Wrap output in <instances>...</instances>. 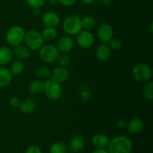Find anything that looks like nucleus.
<instances>
[{
	"mask_svg": "<svg viewBox=\"0 0 153 153\" xmlns=\"http://www.w3.org/2000/svg\"><path fill=\"white\" fill-rule=\"evenodd\" d=\"M111 55V50L108 45L106 43H102L97 46L96 49V56L100 61H107Z\"/></svg>",
	"mask_w": 153,
	"mask_h": 153,
	"instance_id": "ddd939ff",
	"label": "nucleus"
},
{
	"mask_svg": "<svg viewBox=\"0 0 153 153\" xmlns=\"http://www.w3.org/2000/svg\"><path fill=\"white\" fill-rule=\"evenodd\" d=\"M74 40L70 35L61 37L57 42V49L61 53H67L73 49Z\"/></svg>",
	"mask_w": 153,
	"mask_h": 153,
	"instance_id": "9b49d317",
	"label": "nucleus"
},
{
	"mask_svg": "<svg viewBox=\"0 0 153 153\" xmlns=\"http://www.w3.org/2000/svg\"><path fill=\"white\" fill-rule=\"evenodd\" d=\"M68 146L61 141L55 142L49 147V153H67Z\"/></svg>",
	"mask_w": 153,
	"mask_h": 153,
	"instance_id": "393cba45",
	"label": "nucleus"
},
{
	"mask_svg": "<svg viewBox=\"0 0 153 153\" xmlns=\"http://www.w3.org/2000/svg\"><path fill=\"white\" fill-rule=\"evenodd\" d=\"M10 102V106H11L12 108H18L19 105H20L21 101L20 100H19V97H13L10 98V102Z\"/></svg>",
	"mask_w": 153,
	"mask_h": 153,
	"instance_id": "7c9ffc66",
	"label": "nucleus"
},
{
	"mask_svg": "<svg viewBox=\"0 0 153 153\" xmlns=\"http://www.w3.org/2000/svg\"><path fill=\"white\" fill-rule=\"evenodd\" d=\"M13 75L8 69L5 67H0V88L8 86L12 81Z\"/></svg>",
	"mask_w": 153,
	"mask_h": 153,
	"instance_id": "aec40b11",
	"label": "nucleus"
},
{
	"mask_svg": "<svg viewBox=\"0 0 153 153\" xmlns=\"http://www.w3.org/2000/svg\"><path fill=\"white\" fill-rule=\"evenodd\" d=\"M81 20H82V29L91 31L97 25V20H96L95 18L93 16H90V15L85 16Z\"/></svg>",
	"mask_w": 153,
	"mask_h": 153,
	"instance_id": "b1692460",
	"label": "nucleus"
},
{
	"mask_svg": "<svg viewBox=\"0 0 153 153\" xmlns=\"http://www.w3.org/2000/svg\"><path fill=\"white\" fill-rule=\"evenodd\" d=\"M44 82L40 79L31 81L28 85V91L33 95H37L43 92Z\"/></svg>",
	"mask_w": 153,
	"mask_h": 153,
	"instance_id": "412c9836",
	"label": "nucleus"
},
{
	"mask_svg": "<svg viewBox=\"0 0 153 153\" xmlns=\"http://www.w3.org/2000/svg\"><path fill=\"white\" fill-rule=\"evenodd\" d=\"M24 43L30 50H39L44 44V40L41 33L36 30H29L25 33Z\"/></svg>",
	"mask_w": 153,
	"mask_h": 153,
	"instance_id": "f03ea898",
	"label": "nucleus"
},
{
	"mask_svg": "<svg viewBox=\"0 0 153 153\" xmlns=\"http://www.w3.org/2000/svg\"><path fill=\"white\" fill-rule=\"evenodd\" d=\"M70 78V73L69 70L64 67H55L51 72V79H53L56 82L59 84H63L67 82Z\"/></svg>",
	"mask_w": 153,
	"mask_h": 153,
	"instance_id": "9d476101",
	"label": "nucleus"
},
{
	"mask_svg": "<svg viewBox=\"0 0 153 153\" xmlns=\"http://www.w3.org/2000/svg\"><path fill=\"white\" fill-rule=\"evenodd\" d=\"M24 69H25V65H24L23 61L18 59L11 63L9 70L12 75L17 76V75L21 74L24 71Z\"/></svg>",
	"mask_w": 153,
	"mask_h": 153,
	"instance_id": "5701e85b",
	"label": "nucleus"
},
{
	"mask_svg": "<svg viewBox=\"0 0 153 153\" xmlns=\"http://www.w3.org/2000/svg\"><path fill=\"white\" fill-rule=\"evenodd\" d=\"M59 51L52 44H43L39 49V57L43 62L51 64L57 61Z\"/></svg>",
	"mask_w": 153,
	"mask_h": 153,
	"instance_id": "0eeeda50",
	"label": "nucleus"
},
{
	"mask_svg": "<svg viewBox=\"0 0 153 153\" xmlns=\"http://www.w3.org/2000/svg\"><path fill=\"white\" fill-rule=\"evenodd\" d=\"M43 91L46 98L52 101H55L61 97L62 88L61 84L58 83L52 79H48L44 82Z\"/></svg>",
	"mask_w": 153,
	"mask_h": 153,
	"instance_id": "7ed1b4c3",
	"label": "nucleus"
},
{
	"mask_svg": "<svg viewBox=\"0 0 153 153\" xmlns=\"http://www.w3.org/2000/svg\"><path fill=\"white\" fill-rule=\"evenodd\" d=\"M33 13H34V15H35V16H38L40 13V8H33Z\"/></svg>",
	"mask_w": 153,
	"mask_h": 153,
	"instance_id": "e433bc0d",
	"label": "nucleus"
},
{
	"mask_svg": "<svg viewBox=\"0 0 153 153\" xmlns=\"http://www.w3.org/2000/svg\"><path fill=\"white\" fill-rule=\"evenodd\" d=\"M101 1V3L105 7H109L111 4H112V1L113 0H100Z\"/></svg>",
	"mask_w": 153,
	"mask_h": 153,
	"instance_id": "f704fd0d",
	"label": "nucleus"
},
{
	"mask_svg": "<svg viewBox=\"0 0 153 153\" xmlns=\"http://www.w3.org/2000/svg\"><path fill=\"white\" fill-rule=\"evenodd\" d=\"M108 43V46L111 49V50L117 51L120 49V48L122 47V43H121L120 40L118 38L112 37Z\"/></svg>",
	"mask_w": 153,
	"mask_h": 153,
	"instance_id": "c85d7f7f",
	"label": "nucleus"
},
{
	"mask_svg": "<svg viewBox=\"0 0 153 153\" xmlns=\"http://www.w3.org/2000/svg\"><path fill=\"white\" fill-rule=\"evenodd\" d=\"M113 28L109 24L102 23L97 28V37L103 43H108L113 37Z\"/></svg>",
	"mask_w": 153,
	"mask_h": 153,
	"instance_id": "1a4fd4ad",
	"label": "nucleus"
},
{
	"mask_svg": "<svg viewBox=\"0 0 153 153\" xmlns=\"http://www.w3.org/2000/svg\"><path fill=\"white\" fill-rule=\"evenodd\" d=\"M126 126L127 121L125 119H120L117 122V126L120 128V129H123V128H126Z\"/></svg>",
	"mask_w": 153,
	"mask_h": 153,
	"instance_id": "72a5a7b5",
	"label": "nucleus"
},
{
	"mask_svg": "<svg viewBox=\"0 0 153 153\" xmlns=\"http://www.w3.org/2000/svg\"><path fill=\"white\" fill-rule=\"evenodd\" d=\"M132 76L137 82L146 83L152 78V70L147 64L139 63L133 67Z\"/></svg>",
	"mask_w": 153,
	"mask_h": 153,
	"instance_id": "423d86ee",
	"label": "nucleus"
},
{
	"mask_svg": "<svg viewBox=\"0 0 153 153\" xmlns=\"http://www.w3.org/2000/svg\"><path fill=\"white\" fill-rule=\"evenodd\" d=\"M110 140L108 137L104 134H97L93 137L92 144L97 149H105L108 147Z\"/></svg>",
	"mask_w": 153,
	"mask_h": 153,
	"instance_id": "a211bd4d",
	"label": "nucleus"
},
{
	"mask_svg": "<svg viewBox=\"0 0 153 153\" xmlns=\"http://www.w3.org/2000/svg\"><path fill=\"white\" fill-rule=\"evenodd\" d=\"M85 145V140L83 137L79 135L73 136L69 141L68 149L73 152H78L82 150Z\"/></svg>",
	"mask_w": 153,
	"mask_h": 153,
	"instance_id": "6ab92c4d",
	"label": "nucleus"
},
{
	"mask_svg": "<svg viewBox=\"0 0 153 153\" xmlns=\"http://www.w3.org/2000/svg\"><path fill=\"white\" fill-rule=\"evenodd\" d=\"M49 3L50 5H55V4H57V3H58V1L57 0H49Z\"/></svg>",
	"mask_w": 153,
	"mask_h": 153,
	"instance_id": "58836bf2",
	"label": "nucleus"
},
{
	"mask_svg": "<svg viewBox=\"0 0 153 153\" xmlns=\"http://www.w3.org/2000/svg\"><path fill=\"white\" fill-rule=\"evenodd\" d=\"M27 4L32 8H40L44 5L46 0H25Z\"/></svg>",
	"mask_w": 153,
	"mask_h": 153,
	"instance_id": "c756f323",
	"label": "nucleus"
},
{
	"mask_svg": "<svg viewBox=\"0 0 153 153\" xmlns=\"http://www.w3.org/2000/svg\"><path fill=\"white\" fill-rule=\"evenodd\" d=\"M13 51L8 46H0V67H4L12 61Z\"/></svg>",
	"mask_w": 153,
	"mask_h": 153,
	"instance_id": "dca6fc26",
	"label": "nucleus"
},
{
	"mask_svg": "<svg viewBox=\"0 0 153 153\" xmlns=\"http://www.w3.org/2000/svg\"><path fill=\"white\" fill-rule=\"evenodd\" d=\"M144 84L142 89V94L146 100L151 101L153 99V83L151 81H149Z\"/></svg>",
	"mask_w": 153,
	"mask_h": 153,
	"instance_id": "a878e982",
	"label": "nucleus"
},
{
	"mask_svg": "<svg viewBox=\"0 0 153 153\" xmlns=\"http://www.w3.org/2000/svg\"><path fill=\"white\" fill-rule=\"evenodd\" d=\"M42 22L46 27L55 28L60 22V17L55 12L47 11L42 16Z\"/></svg>",
	"mask_w": 153,
	"mask_h": 153,
	"instance_id": "f8f14e48",
	"label": "nucleus"
},
{
	"mask_svg": "<svg viewBox=\"0 0 153 153\" xmlns=\"http://www.w3.org/2000/svg\"><path fill=\"white\" fill-rule=\"evenodd\" d=\"M44 41H52L55 40L58 36V31L55 28L52 27H46L41 33Z\"/></svg>",
	"mask_w": 153,
	"mask_h": 153,
	"instance_id": "4be33fe9",
	"label": "nucleus"
},
{
	"mask_svg": "<svg viewBox=\"0 0 153 153\" xmlns=\"http://www.w3.org/2000/svg\"><path fill=\"white\" fill-rule=\"evenodd\" d=\"M91 153H109V152L105 149H96Z\"/></svg>",
	"mask_w": 153,
	"mask_h": 153,
	"instance_id": "c9c22d12",
	"label": "nucleus"
},
{
	"mask_svg": "<svg viewBox=\"0 0 153 153\" xmlns=\"http://www.w3.org/2000/svg\"><path fill=\"white\" fill-rule=\"evenodd\" d=\"M150 31L151 32H152V22L150 23Z\"/></svg>",
	"mask_w": 153,
	"mask_h": 153,
	"instance_id": "ea45409f",
	"label": "nucleus"
},
{
	"mask_svg": "<svg viewBox=\"0 0 153 153\" xmlns=\"http://www.w3.org/2000/svg\"><path fill=\"white\" fill-rule=\"evenodd\" d=\"M76 43L82 49H90L94 43V37L91 31L82 29L76 34Z\"/></svg>",
	"mask_w": 153,
	"mask_h": 153,
	"instance_id": "6e6552de",
	"label": "nucleus"
},
{
	"mask_svg": "<svg viewBox=\"0 0 153 153\" xmlns=\"http://www.w3.org/2000/svg\"><path fill=\"white\" fill-rule=\"evenodd\" d=\"M144 127V123L140 118L135 117L127 122L126 128L131 134H137L143 130Z\"/></svg>",
	"mask_w": 153,
	"mask_h": 153,
	"instance_id": "4468645a",
	"label": "nucleus"
},
{
	"mask_svg": "<svg viewBox=\"0 0 153 153\" xmlns=\"http://www.w3.org/2000/svg\"><path fill=\"white\" fill-rule=\"evenodd\" d=\"M25 33V31L21 26L15 25V26L11 27L6 34V42L9 46L12 47L22 44L24 40Z\"/></svg>",
	"mask_w": 153,
	"mask_h": 153,
	"instance_id": "39448f33",
	"label": "nucleus"
},
{
	"mask_svg": "<svg viewBox=\"0 0 153 153\" xmlns=\"http://www.w3.org/2000/svg\"><path fill=\"white\" fill-rule=\"evenodd\" d=\"M19 111L24 114H32L37 108V103L32 99H26L21 102L19 106Z\"/></svg>",
	"mask_w": 153,
	"mask_h": 153,
	"instance_id": "2eb2a0df",
	"label": "nucleus"
},
{
	"mask_svg": "<svg viewBox=\"0 0 153 153\" xmlns=\"http://www.w3.org/2000/svg\"><path fill=\"white\" fill-rule=\"evenodd\" d=\"M62 28L64 32L70 36L76 35L82 30V20L79 16H69L65 18L62 24Z\"/></svg>",
	"mask_w": 153,
	"mask_h": 153,
	"instance_id": "20e7f679",
	"label": "nucleus"
},
{
	"mask_svg": "<svg viewBox=\"0 0 153 153\" xmlns=\"http://www.w3.org/2000/svg\"><path fill=\"white\" fill-rule=\"evenodd\" d=\"M58 3L65 6V7H71L76 3L77 0H57Z\"/></svg>",
	"mask_w": 153,
	"mask_h": 153,
	"instance_id": "2f4dec72",
	"label": "nucleus"
},
{
	"mask_svg": "<svg viewBox=\"0 0 153 153\" xmlns=\"http://www.w3.org/2000/svg\"><path fill=\"white\" fill-rule=\"evenodd\" d=\"M25 153H43V152H42L41 149H40L39 146H35V145H32V146H30L29 147L27 148V149L25 150Z\"/></svg>",
	"mask_w": 153,
	"mask_h": 153,
	"instance_id": "473e14b6",
	"label": "nucleus"
},
{
	"mask_svg": "<svg viewBox=\"0 0 153 153\" xmlns=\"http://www.w3.org/2000/svg\"><path fill=\"white\" fill-rule=\"evenodd\" d=\"M12 51H13V55H15L18 59L21 61L28 59L31 55V50L25 45H17L13 47Z\"/></svg>",
	"mask_w": 153,
	"mask_h": 153,
	"instance_id": "f3484780",
	"label": "nucleus"
},
{
	"mask_svg": "<svg viewBox=\"0 0 153 153\" xmlns=\"http://www.w3.org/2000/svg\"><path fill=\"white\" fill-rule=\"evenodd\" d=\"M108 148L109 153H131L133 143L126 136H117L109 141Z\"/></svg>",
	"mask_w": 153,
	"mask_h": 153,
	"instance_id": "f257e3e1",
	"label": "nucleus"
},
{
	"mask_svg": "<svg viewBox=\"0 0 153 153\" xmlns=\"http://www.w3.org/2000/svg\"><path fill=\"white\" fill-rule=\"evenodd\" d=\"M61 67H67L70 63V58L67 53H59L57 61Z\"/></svg>",
	"mask_w": 153,
	"mask_h": 153,
	"instance_id": "cd10ccee",
	"label": "nucleus"
},
{
	"mask_svg": "<svg viewBox=\"0 0 153 153\" xmlns=\"http://www.w3.org/2000/svg\"><path fill=\"white\" fill-rule=\"evenodd\" d=\"M95 1L96 0H82V2L85 3V4H92V3H94Z\"/></svg>",
	"mask_w": 153,
	"mask_h": 153,
	"instance_id": "4c0bfd02",
	"label": "nucleus"
},
{
	"mask_svg": "<svg viewBox=\"0 0 153 153\" xmlns=\"http://www.w3.org/2000/svg\"><path fill=\"white\" fill-rule=\"evenodd\" d=\"M36 75L40 79H48L51 77V70L46 67H40L36 70Z\"/></svg>",
	"mask_w": 153,
	"mask_h": 153,
	"instance_id": "bb28decb",
	"label": "nucleus"
}]
</instances>
